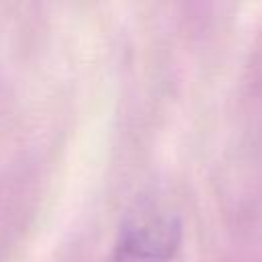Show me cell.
<instances>
[{
    "label": "cell",
    "instance_id": "1",
    "mask_svg": "<svg viewBox=\"0 0 262 262\" xmlns=\"http://www.w3.org/2000/svg\"><path fill=\"white\" fill-rule=\"evenodd\" d=\"M180 239L182 225L174 215H141L121 229L113 262H172Z\"/></svg>",
    "mask_w": 262,
    "mask_h": 262
}]
</instances>
